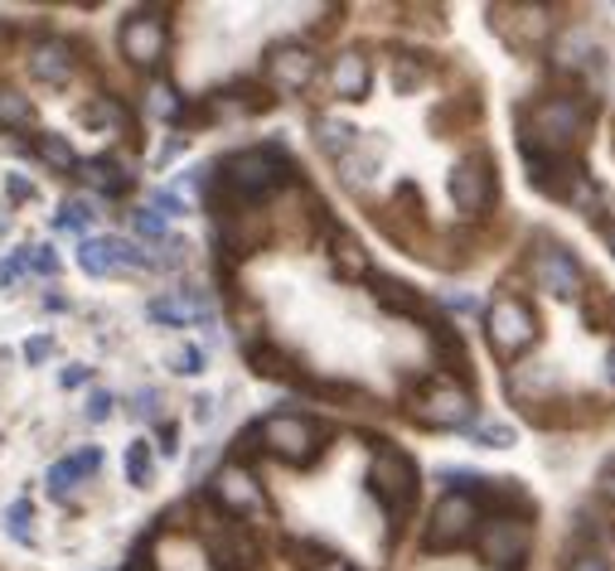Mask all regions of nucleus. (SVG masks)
Segmentation results:
<instances>
[{
  "label": "nucleus",
  "mask_w": 615,
  "mask_h": 571,
  "mask_svg": "<svg viewBox=\"0 0 615 571\" xmlns=\"http://www.w3.org/2000/svg\"><path fill=\"white\" fill-rule=\"evenodd\" d=\"M175 445H180V441H175V427H161V451L175 455Z\"/></svg>",
  "instance_id": "nucleus-45"
},
{
  "label": "nucleus",
  "mask_w": 615,
  "mask_h": 571,
  "mask_svg": "<svg viewBox=\"0 0 615 571\" xmlns=\"http://www.w3.org/2000/svg\"><path fill=\"white\" fill-rule=\"evenodd\" d=\"M480 528V503L471 495H446L441 503H436L431 523H427V547L431 552H451V547H461L465 537H475Z\"/></svg>",
  "instance_id": "nucleus-4"
},
{
  "label": "nucleus",
  "mask_w": 615,
  "mask_h": 571,
  "mask_svg": "<svg viewBox=\"0 0 615 571\" xmlns=\"http://www.w3.org/2000/svg\"><path fill=\"white\" fill-rule=\"evenodd\" d=\"M591 296H596V306H587V320L596 324V330H615V300L601 286H591Z\"/></svg>",
  "instance_id": "nucleus-32"
},
{
  "label": "nucleus",
  "mask_w": 615,
  "mask_h": 571,
  "mask_svg": "<svg viewBox=\"0 0 615 571\" xmlns=\"http://www.w3.org/2000/svg\"><path fill=\"white\" fill-rule=\"evenodd\" d=\"M145 310H151V320H155V324H165V330H185V324H194V320H209V300H204V296H194V290L155 296Z\"/></svg>",
  "instance_id": "nucleus-15"
},
{
  "label": "nucleus",
  "mask_w": 615,
  "mask_h": 571,
  "mask_svg": "<svg viewBox=\"0 0 615 571\" xmlns=\"http://www.w3.org/2000/svg\"><path fill=\"white\" fill-rule=\"evenodd\" d=\"M5 189H10V194H15V199H39L35 179H25V175H10V179H5Z\"/></svg>",
  "instance_id": "nucleus-40"
},
{
  "label": "nucleus",
  "mask_w": 615,
  "mask_h": 571,
  "mask_svg": "<svg viewBox=\"0 0 615 571\" xmlns=\"http://www.w3.org/2000/svg\"><path fill=\"white\" fill-rule=\"evenodd\" d=\"M78 179H83V185H93V189H103V194H121V189H127V175H121L111 160L78 165Z\"/></svg>",
  "instance_id": "nucleus-20"
},
{
  "label": "nucleus",
  "mask_w": 615,
  "mask_h": 571,
  "mask_svg": "<svg viewBox=\"0 0 615 571\" xmlns=\"http://www.w3.org/2000/svg\"><path fill=\"white\" fill-rule=\"evenodd\" d=\"M485 334H489V344H495V354L519 358V354H529L533 344H539V316H533L523 300L499 296L495 306H489V316H485Z\"/></svg>",
  "instance_id": "nucleus-2"
},
{
  "label": "nucleus",
  "mask_w": 615,
  "mask_h": 571,
  "mask_svg": "<svg viewBox=\"0 0 615 571\" xmlns=\"http://www.w3.org/2000/svg\"><path fill=\"white\" fill-rule=\"evenodd\" d=\"M606 242H611V252H615V223H611V228H606Z\"/></svg>",
  "instance_id": "nucleus-50"
},
{
  "label": "nucleus",
  "mask_w": 615,
  "mask_h": 571,
  "mask_svg": "<svg viewBox=\"0 0 615 571\" xmlns=\"http://www.w3.org/2000/svg\"><path fill=\"white\" fill-rule=\"evenodd\" d=\"M121 53L131 63H161L165 53V25L155 15H131L121 25Z\"/></svg>",
  "instance_id": "nucleus-11"
},
{
  "label": "nucleus",
  "mask_w": 615,
  "mask_h": 571,
  "mask_svg": "<svg viewBox=\"0 0 615 571\" xmlns=\"http://www.w3.org/2000/svg\"><path fill=\"white\" fill-rule=\"evenodd\" d=\"M316 571H350V562H340V557H330V562H320Z\"/></svg>",
  "instance_id": "nucleus-47"
},
{
  "label": "nucleus",
  "mask_w": 615,
  "mask_h": 571,
  "mask_svg": "<svg viewBox=\"0 0 615 571\" xmlns=\"http://www.w3.org/2000/svg\"><path fill=\"white\" fill-rule=\"evenodd\" d=\"M145 107H151V117H161V121H175V117H180V97H175V87H165V83L151 87Z\"/></svg>",
  "instance_id": "nucleus-27"
},
{
  "label": "nucleus",
  "mask_w": 615,
  "mask_h": 571,
  "mask_svg": "<svg viewBox=\"0 0 615 571\" xmlns=\"http://www.w3.org/2000/svg\"><path fill=\"white\" fill-rule=\"evenodd\" d=\"M581 127H587V107L572 103V97H543V103H533L529 111H523V145H529V155H557L567 151Z\"/></svg>",
  "instance_id": "nucleus-1"
},
{
  "label": "nucleus",
  "mask_w": 615,
  "mask_h": 571,
  "mask_svg": "<svg viewBox=\"0 0 615 571\" xmlns=\"http://www.w3.org/2000/svg\"><path fill=\"white\" fill-rule=\"evenodd\" d=\"M223 179L233 185V194L257 199V194H267V189H276V179H282V155L276 151H243L223 165Z\"/></svg>",
  "instance_id": "nucleus-6"
},
{
  "label": "nucleus",
  "mask_w": 615,
  "mask_h": 571,
  "mask_svg": "<svg viewBox=\"0 0 615 571\" xmlns=\"http://www.w3.org/2000/svg\"><path fill=\"white\" fill-rule=\"evenodd\" d=\"M15 266H20V272L54 276V272H59V257H54L49 248H29V252H20V257H15Z\"/></svg>",
  "instance_id": "nucleus-29"
},
{
  "label": "nucleus",
  "mask_w": 615,
  "mask_h": 571,
  "mask_svg": "<svg viewBox=\"0 0 615 571\" xmlns=\"http://www.w3.org/2000/svg\"><path fill=\"white\" fill-rule=\"evenodd\" d=\"M78 475H83V469L73 465V455H69V461H59V465L49 469V495L54 499H69L73 489H78Z\"/></svg>",
  "instance_id": "nucleus-26"
},
{
  "label": "nucleus",
  "mask_w": 615,
  "mask_h": 571,
  "mask_svg": "<svg viewBox=\"0 0 615 571\" xmlns=\"http://www.w3.org/2000/svg\"><path fill=\"white\" fill-rule=\"evenodd\" d=\"M267 73H272L276 87L300 93V87L316 78V53L300 49V44H282V49H272V59H267Z\"/></svg>",
  "instance_id": "nucleus-13"
},
{
  "label": "nucleus",
  "mask_w": 615,
  "mask_h": 571,
  "mask_svg": "<svg viewBox=\"0 0 615 571\" xmlns=\"http://www.w3.org/2000/svg\"><path fill=\"white\" fill-rule=\"evenodd\" d=\"M262 441H267V451L272 455H282V461H291V465H306L310 455H316V427H310L306 417H267L262 421Z\"/></svg>",
  "instance_id": "nucleus-7"
},
{
  "label": "nucleus",
  "mask_w": 615,
  "mask_h": 571,
  "mask_svg": "<svg viewBox=\"0 0 615 571\" xmlns=\"http://www.w3.org/2000/svg\"><path fill=\"white\" fill-rule=\"evenodd\" d=\"M131 228H137L141 238H165V218L155 214V209H137V214H131Z\"/></svg>",
  "instance_id": "nucleus-34"
},
{
  "label": "nucleus",
  "mask_w": 615,
  "mask_h": 571,
  "mask_svg": "<svg viewBox=\"0 0 615 571\" xmlns=\"http://www.w3.org/2000/svg\"><path fill=\"white\" fill-rule=\"evenodd\" d=\"M39 155L54 165V170H78V155L63 136H39Z\"/></svg>",
  "instance_id": "nucleus-25"
},
{
  "label": "nucleus",
  "mask_w": 615,
  "mask_h": 571,
  "mask_svg": "<svg viewBox=\"0 0 615 571\" xmlns=\"http://www.w3.org/2000/svg\"><path fill=\"white\" fill-rule=\"evenodd\" d=\"M35 121V107H29L25 93H0V127L15 131V127H29Z\"/></svg>",
  "instance_id": "nucleus-22"
},
{
  "label": "nucleus",
  "mask_w": 615,
  "mask_h": 571,
  "mask_svg": "<svg viewBox=\"0 0 615 571\" xmlns=\"http://www.w3.org/2000/svg\"><path fill=\"white\" fill-rule=\"evenodd\" d=\"M131 571H151V567H131Z\"/></svg>",
  "instance_id": "nucleus-51"
},
{
  "label": "nucleus",
  "mask_w": 615,
  "mask_h": 571,
  "mask_svg": "<svg viewBox=\"0 0 615 571\" xmlns=\"http://www.w3.org/2000/svg\"><path fill=\"white\" fill-rule=\"evenodd\" d=\"M78 266H83L87 276H107V272H117V266H155V257H145L141 248H131V242H121V238H83Z\"/></svg>",
  "instance_id": "nucleus-10"
},
{
  "label": "nucleus",
  "mask_w": 615,
  "mask_h": 571,
  "mask_svg": "<svg viewBox=\"0 0 615 571\" xmlns=\"http://www.w3.org/2000/svg\"><path fill=\"white\" fill-rule=\"evenodd\" d=\"M15 276H20V266H15V262H10V266H0V286H10V282H15Z\"/></svg>",
  "instance_id": "nucleus-46"
},
{
  "label": "nucleus",
  "mask_w": 615,
  "mask_h": 571,
  "mask_svg": "<svg viewBox=\"0 0 615 571\" xmlns=\"http://www.w3.org/2000/svg\"><path fill=\"white\" fill-rule=\"evenodd\" d=\"M471 436L480 445H489V451H505V445H513V431L499 427V421H471Z\"/></svg>",
  "instance_id": "nucleus-28"
},
{
  "label": "nucleus",
  "mask_w": 615,
  "mask_h": 571,
  "mask_svg": "<svg viewBox=\"0 0 615 571\" xmlns=\"http://www.w3.org/2000/svg\"><path fill=\"white\" fill-rule=\"evenodd\" d=\"M606 495L615 499V469H611V475H606Z\"/></svg>",
  "instance_id": "nucleus-49"
},
{
  "label": "nucleus",
  "mask_w": 615,
  "mask_h": 571,
  "mask_svg": "<svg viewBox=\"0 0 615 571\" xmlns=\"http://www.w3.org/2000/svg\"><path fill=\"white\" fill-rule=\"evenodd\" d=\"M374 296L383 300L388 310H398V316H422L417 290H407L402 282H388V276H378V282H374Z\"/></svg>",
  "instance_id": "nucleus-19"
},
{
  "label": "nucleus",
  "mask_w": 615,
  "mask_h": 571,
  "mask_svg": "<svg viewBox=\"0 0 615 571\" xmlns=\"http://www.w3.org/2000/svg\"><path fill=\"white\" fill-rule=\"evenodd\" d=\"M49 354H54V340H44V334H35V340L25 344V364H29V368H35V364H44V358H49Z\"/></svg>",
  "instance_id": "nucleus-39"
},
{
  "label": "nucleus",
  "mask_w": 615,
  "mask_h": 571,
  "mask_svg": "<svg viewBox=\"0 0 615 571\" xmlns=\"http://www.w3.org/2000/svg\"><path fill=\"white\" fill-rule=\"evenodd\" d=\"M73 465L83 469V475H93V469L103 465V455H97V451H78V455H73Z\"/></svg>",
  "instance_id": "nucleus-42"
},
{
  "label": "nucleus",
  "mask_w": 615,
  "mask_h": 571,
  "mask_svg": "<svg viewBox=\"0 0 615 571\" xmlns=\"http://www.w3.org/2000/svg\"><path fill=\"white\" fill-rule=\"evenodd\" d=\"M412 417H417L422 427H471L475 402L461 383H446L441 378V383H427L412 397Z\"/></svg>",
  "instance_id": "nucleus-3"
},
{
  "label": "nucleus",
  "mask_w": 615,
  "mask_h": 571,
  "mask_svg": "<svg viewBox=\"0 0 615 571\" xmlns=\"http://www.w3.org/2000/svg\"><path fill=\"white\" fill-rule=\"evenodd\" d=\"M151 209H155L161 218H175V214H185V199L175 194V189H155V194H151Z\"/></svg>",
  "instance_id": "nucleus-36"
},
{
  "label": "nucleus",
  "mask_w": 615,
  "mask_h": 571,
  "mask_svg": "<svg viewBox=\"0 0 615 571\" xmlns=\"http://www.w3.org/2000/svg\"><path fill=\"white\" fill-rule=\"evenodd\" d=\"M572 571H611V567H606V557H596V552H581L577 562H572Z\"/></svg>",
  "instance_id": "nucleus-41"
},
{
  "label": "nucleus",
  "mask_w": 615,
  "mask_h": 571,
  "mask_svg": "<svg viewBox=\"0 0 615 571\" xmlns=\"http://www.w3.org/2000/svg\"><path fill=\"white\" fill-rule=\"evenodd\" d=\"M553 59L563 63V69H587V63L596 59V44H591L587 29H567V35L553 44Z\"/></svg>",
  "instance_id": "nucleus-18"
},
{
  "label": "nucleus",
  "mask_w": 615,
  "mask_h": 571,
  "mask_svg": "<svg viewBox=\"0 0 615 571\" xmlns=\"http://www.w3.org/2000/svg\"><path fill=\"white\" fill-rule=\"evenodd\" d=\"M374 495L388 503V509H407L412 499H417V469L402 451H378L374 461Z\"/></svg>",
  "instance_id": "nucleus-8"
},
{
  "label": "nucleus",
  "mask_w": 615,
  "mask_h": 571,
  "mask_svg": "<svg viewBox=\"0 0 615 571\" xmlns=\"http://www.w3.org/2000/svg\"><path fill=\"white\" fill-rule=\"evenodd\" d=\"M170 368L175 373H185V378L204 373V349H199V344H180V349L170 354Z\"/></svg>",
  "instance_id": "nucleus-31"
},
{
  "label": "nucleus",
  "mask_w": 615,
  "mask_h": 571,
  "mask_svg": "<svg viewBox=\"0 0 615 571\" xmlns=\"http://www.w3.org/2000/svg\"><path fill=\"white\" fill-rule=\"evenodd\" d=\"M29 73H35L39 83H69L73 53L63 49V44H39V49L29 53Z\"/></svg>",
  "instance_id": "nucleus-17"
},
{
  "label": "nucleus",
  "mask_w": 615,
  "mask_h": 571,
  "mask_svg": "<svg viewBox=\"0 0 615 571\" xmlns=\"http://www.w3.org/2000/svg\"><path fill=\"white\" fill-rule=\"evenodd\" d=\"M533 276H539L543 290H553L557 300H577L587 290V276H581L577 257L563 248V242H539L533 252Z\"/></svg>",
  "instance_id": "nucleus-5"
},
{
  "label": "nucleus",
  "mask_w": 615,
  "mask_h": 571,
  "mask_svg": "<svg viewBox=\"0 0 615 571\" xmlns=\"http://www.w3.org/2000/svg\"><path fill=\"white\" fill-rule=\"evenodd\" d=\"M87 421H107L111 417V412H117V397H111V393H87Z\"/></svg>",
  "instance_id": "nucleus-37"
},
{
  "label": "nucleus",
  "mask_w": 615,
  "mask_h": 571,
  "mask_svg": "<svg viewBox=\"0 0 615 571\" xmlns=\"http://www.w3.org/2000/svg\"><path fill=\"white\" fill-rule=\"evenodd\" d=\"M480 543H485V557L495 567L505 562H519L523 547H529V523H513V519H495L485 523V533H480Z\"/></svg>",
  "instance_id": "nucleus-14"
},
{
  "label": "nucleus",
  "mask_w": 615,
  "mask_h": 571,
  "mask_svg": "<svg viewBox=\"0 0 615 571\" xmlns=\"http://www.w3.org/2000/svg\"><path fill=\"white\" fill-rule=\"evenodd\" d=\"M446 189H451V204L461 214H480V209L495 204V170L485 160H461L446 179Z\"/></svg>",
  "instance_id": "nucleus-9"
},
{
  "label": "nucleus",
  "mask_w": 615,
  "mask_h": 571,
  "mask_svg": "<svg viewBox=\"0 0 615 571\" xmlns=\"http://www.w3.org/2000/svg\"><path fill=\"white\" fill-rule=\"evenodd\" d=\"M316 141L326 145L330 155H350V151H354V127H350V121H334V117H326V121L316 127Z\"/></svg>",
  "instance_id": "nucleus-21"
},
{
  "label": "nucleus",
  "mask_w": 615,
  "mask_h": 571,
  "mask_svg": "<svg viewBox=\"0 0 615 571\" xmlns=\"http://www.w3.org/2000/svg\"><path fill=\"white\" fill-rule=\"evenodd\" d=\"M5 533L15 537V543H35V509H29V499H20V503H10L5 509Z\"/></svg>",
  "instance_id": "nucleus-24"
},
{
  "label": "nucleus",
  "mask_w": 615,
  "mask_h": 571,
  "mask_svg": "<svg viewBox=\"0 0 615 571\" xmlns=\"http://www.w3.org/2000/svg\"><path fill=\"white\" fill-rule=\"evenodd\" d=\"M87 218H93V209H83V204H63L59 214H54V223H59L63 233H83Z\"/></svg>",
  "instance_id": "nucleus-33"
},
{
  "label": "nucleus",
  "mask_w": 615,
  "mask_h": 571,
  "mask_svg": "<svg viewBox=\"0 0 615 571\" xmlns=\"http://www.w3.org/2000/svg\"><path fill=\"white\" fill-rule=\"evenodd\" d=\"M606 378H611V388H615V344H611V354H606Z\"/></svg>",
  "instance_id": "nucleus-48"
},
{
  "label": "nucleus",
  "mask_w": 615,
  "mask_h": 571,
  "mask_svg": "<svg viewBox=\"0 0 615 571\" xmlns=\"http://www.w3.org/2000/svg\"><path fill=\"white\" fill-rule=\"evenodd\" d=\"M194 417H199V421L214 417V397H194Z\"/></svg>",
  "instance_id": "nucleus-44"
},
{
  "label": "nucleus",
  "mask_w": 615,
  "mask_h": 571,
  "mask_svg": "<svg viewBox=\"0 0 615 571\" xmlns=\"http://www.w3.org/2000/svg\"><path fill=\"white\" fill-rule=\"evenodd\" d=\"M330 83H334V93L340 97H364L368 93V59L359 49H350V53H340V59H334V69H330Z\"/></svg>",
  "instance_id": "nucleus-16"
},
{
  "label": "nucleus",
  "mask_w": 615,
  "mask_h": 571,
  "mask_svg": "<svg viewBox=\"0 0 615 571\" xmlns=\"http://www.w3.org/2000/svg\"><path fill=\"white\" fill-rule=\"evenodd\" d=\"M59 383H63V388H83V383H87V368H63Z\"/></svg>",
  "instance_id": "nucleus-43"
},
{
  "label": "nucleus",
  "mask_w": 615,
  "mask_h": 571,
  "mask_svg": "<svg viewBox=\"0 0 615 571\" xmlns=\"http://www.w3.org/2000/svg\"><path fill=\"white\" fill-rule=\"evenodd\" d=\"M131 412H137V417H155V412H161V393H155V388H141V393L131 397Z\"/></svg>",
  "instance_id": "nucleus-38"
},
{
  "label": "nucleus",
  "mask_w": 615,
  "mask_h": 571,
  "mask_svg": "<svg viewBox=\"0 0 615 571\" xmlns=\"http://www.w3.org/2000/svg\"><path fill=\"white\" fill-rule=\"evenodd\" d=\"M334 272L340 276H364L368 272V252L354 238H340L334 242Z\"/></svg>",
  "instance_id": "nucleus-23"
},
{
  "label": "nucleus",
  "mask_w": 615,
  "mask_h": 571,
  "mask_svg": "<svg viewBox=\"0 0 615 571\" xmlns=\"http://www.w3.org/2000/svg\"><path fill=\"white\" fill-rule=\"evenodd\" d=\"M87 117H93L97 127H111V131L127 127V111H121V103H97L93 111H87Z\"/></svg>",
  "instance_id": "nucleus-35"
},
{
  "label": "nucleus",
  "mask_w": 615,
  "mask_h": 571,
  "mask_svg": "<svg viewBox=\"0 0 615 571\" xmlns=\"http://www.w3.org/2000/svg\"><path fill=\"white\" fill-rule=\"evenodd\" d=\"M127 479H131V485H151V451H145V441H137V445H131V451H127Z\"/></svg>",
  "instance_id": "nucleus-30"
},
{
  "label": "nucleus",
  "mask_w": 615,
  "mask_h": 571,
  "mask_svg": "<svg viewBox=\"0 0 615 571\" xmlns=\"http://www.w3.org/2000/svg\"><path fill=\"white\" fill-rule=\"evenodd\" d=\"M214 495L223 499V509H233V513H262L267 509L262 485H257V479L243 465L218 469V475H214Z\"/></svg>",
  "instance_id": "nucleus-12"
}]
</instances>
